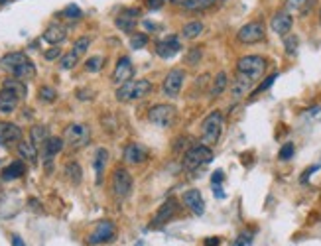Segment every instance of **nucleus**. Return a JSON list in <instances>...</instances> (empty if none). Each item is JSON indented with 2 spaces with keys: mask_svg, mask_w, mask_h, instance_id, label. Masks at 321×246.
<instances>
[{
  "mask_svg": "<svg viewBox=\"0 0 321 246\" xmlns=\"http://www.w3.org/2000/svg\"><path fill=\"white\" fill-rule=\"evenodd\" d=\"M65 38H67V28L61 26V24H52L44 32V39L50 46H59L61 41H65Z\"/></svg>",
  "mask_w": 321,
  "mask_h": 246,
  "instance_id": "412c9836",
  "label": "nucleus"
},
{
  "mask_svg": "<svg viewBox=\"0 0 321 246\" xmlns=\"http://www.w3.org/2000/svg\"><path fill=\"white\" fill-rule=\"evenodd\" d=\"M65 20H79V18H83V12H81V8H79L77 4H67L63 8V12H61Z\"/></svg>",
  "mask_w": 321,
  "mask_h": 246,
  "instance_id": "58836bf2",
  "label": "nucleus"
},
{
  "mask_svg": "<svg viewBox=\"0 0 321 246\" xmlns=\"http://www.w3.org/2000/svg\"><path fill=\"white\" fill-rule=\"evenodd\" d=\"M176 211H178V203H176V199H167L166 203L158 209L154 220H152V227H162L164 222H167V220L176 215Z\"/></svg>",
  "mask_w": 321,
  "mask_h": 246,
  "instance_id": "aec40b11",
  "label": "nucleus"
},
{
  "mask_svg": "<svg viewBox=\"0 0 321 246\" xmlns=\"http://www.w3.org/2000/svg\"><path fill=\"white\" fill-rule=\"evenodd\" d=\"M26 59H28V55L24 52H10L0 59V67H2L6 73H12L14 69H16L20 63H24Z\"/></svg>",
  "mask_w": 321,
  "mask_h": 246,
  "instance_id": "b1692460",
  "label": "nucleus"
},
{
  "mask_svg": "<svg viewBox=\"0 0 321 246\" xmlns=\"http://www.w3.org/2000/svg\"><path fill=\"white\" fill-rule=\"evenodd\" d=\"M61 57V48H50L48 52H44V59H48V61H53V59H59Z\"/></svg>",
  "mask_w": 321,
  "mask_h": 246,
  "instance_id": "a18cd8bd",
  "label": "nucleus"
},
{
  "mask_svg": "<svg viewBox=\"0 0 321 246\" xmlns=\"http://www.w3.org/2000/svg\"><path fill=\"white\" fill-rule=\"evenodd\" d=\"M104 65V57H101V55H93V57H89L87 61H85V69L89 71V73H97V71H101Z\"/></svg>",
  "mask_w": 321,
  "mask_h": 246,
  "instance_id": "e433bc0d",
  "label": "nucleus"
},
{
  "mask_svg": "<svg viewBox=\"0 0 321 246\" xmlns=\"http://www.w3.org/2000/svg\"><path fill=\"white\" fill-rule=\"evenodd\" d=\"M183 81H185V71L183 69H172L167 71L166 79L162 83V93L169 97V99H176L180 95L181 87H183Z\"/></svg>",
  "mask_w": 321,
  "mask_h": 246,
  "instance_id": "6e6552de",
  "label": "nucleus"
},
{
  "mask_svg": "<svg viewBox=\"0 0 321 246\" xmlns=\"http://www.w3.org/2000/svg\"><path fill=\"white\" fill-rule=\"evenodd\" d=\"M63 142L71 148V150H81L91 142V128L87 124L81 122H73L69 124L63 132Z\"/></svg>",
  "mask_w": 321,
  "mask_h": 246,
  "instance_id": "7ed1b4c3",
  "label": "nucleus"
},
{
  "mask_svg": "<svg viewBox=\"0 0 321 246\" xmlns=\"http://www.w3.org/2000/svg\"><path fill=\"white\" fill-rule=\"evenodd\" d=\"M12 246H26V244H24V240L18 234H12Z\"/></svg>",
  "mask_w": 321,
  "mask_h": 246,
  "instance_id": "603ef678",
  "label": "nucleus"
},
{
  "mask_svg": "<svg viewBox=\"0 0 321 246\" xmlns=\"http://www.w3.org/2000/svg\"><path fill=\"white\" fill-rule=\"evenodd\" d=\"M264 71H266V59L262 55H244L237 61V73L248 75L254 81L262 77Z\"/></svg>",
  "mask_w": 321,
  "mask_h": 246,
  "instance_id": "39448f33",
  "label": "nucleus"
},
{
  "mask_svg": "<svg viewBox=\"0 0 321 246\" xmlns=\"http://www.w3.org/2000/svg\"><path fill=\"white\" fill-rule=\"evenodd\" d=\"M183 205L191 211L193 215H203L205 213V201L199 193V189H189L183 193Z\"/></svg>",
  "mask_w": 321,
  "mask_h": 246,
  "instance_id": "a211bd4d",
  "label": "nucleus"
},
{
  "mask_svg": "<svg viewBox=\"0 0 321 246\" xmlns=\"http://www.w3.org/2000/svg\"><path fill=\"white\" fill-rule=\"evenodd\" d=\"M276 79H278V73H274V75H270V77L266 79V81H262V83H260V85H258L256 89H254V91H252V95H258V93L266 91V89H268V87H272V83H274V81H276Z\"/></svg>",
  "mask_w": 321,
  "mask_h": 246,
  "instance_id": "c03bdc74",
  "label": "nucleus"
},
{
  "mask_svg": "<svg viewBox=\"0 0 321 246\" xmlns=\"http://www.w3.org/2000/svg\"><path fill=\"white\" fill-rule=\"evenodd\" d=\"M20 140H22V128L14 122L0 120V146H8V144L20 142Z\"/></svg>",
  "mask_w": 321,
  "mask_h": 246,
  "instance_id": "dca6fc26",
  "label": "nucleus"
},
{
  "mask_svg": "<svg viewBox=\"0 0 321 246\" xmlns=\"http://www.w3.org/2000/svg\"><path fill=\"white\" fill-rule=\"evenodd\" d=\"M294 152H295L294 144H292V142L284 144L282 150H280V160H282V162H288V160H292V158H294Z\"/></svg>",
  "mask_w": 321,
  "mask_h": 246,
  "instance_id": "37998d69",
  "label": "nucleus"
},
{
  "mask_svg": "<svg viewBox=\"0 0 321 246\" xmlns=\"http://www.w3.org/2000/svg\"><path fill=\"white\" fill-rule=\"evenodd\" d=\"M132 187H134V182H132L129 169L116 168L113 171V177H111V189H113L116 199H126L132 193Z\"/></svg>",
  "mask_w": 321,
  "mask_h": 246,
  "instance_id": "0eeeda50",
  "label": "nucleus"
},
{
  "mask_svg": "<svg viewBox=\"0 0 321 246\" xmlns=\"http://www.w3.org/2000/svg\"><path fill=\"white\" fill-rule=\"evenodd\" d=\"M79 61V55H75L73 52L65 53V55H61V59H59V67L63 69V71H69V69H73L75 65H77Z\"/></svg>",
  "mask_w": 321,
  "mask_h": 246,
  "instance_id": "4c0bfd02",
  "label": "nucleus"
},
{
  "mask_svg": "<svg viewBox=\"0 0 321 246\" xmlns=\"http://www.w3.org/2000/svg\"><path fill=\"white\" fill-rule=\"evenodd\" d=\"M292 26H294V20H292V16L288 12H278L272 18V22H270L272 32H276L278 36H288Z\"/></svg>",
  "mask_w": 321,
  "mask_h": 246,
  "instance_id": "6ab92c4d",
  "label": "nucleus"
},
{
  "mask_svg": "<svg viewBox=\"0 0 321 246\" xmlns=\"http://www.w3.org/2000/svg\"><path fill=\"white\" fill-rule=\"evenodd\" d=\"M106 158H109V152L104 148H99L95 152V158H93V166H95V173H97V183H101L104 173V166H106Z\"/></svg>",
  "mask_w": 321,
  "mask_h": 246,
  "instance_id": "c756f323",
  "label": "nucleus"
},
{
  "mask_svg": "<svg viewBox=\"0 0 321 246\" xmlns=\"http://www.w3.org/2000/svg\"><path fill=\"white\" fill-rule=\"evenodd\" d=\"M6 2H10V0H0V4H6Z\"/></svg>",
  "mask_w": 321,
  "mask_h": 246,
  "instance_id": "5fc2aeb1",
  "label": "nucleus"
},
{
  "mask_svg": "<svg viewBox=\"0 0 321 246\" xmlns=\"http://www.w3.org/2000/svg\"><path fill=\"white\" fill-rule=\"evenodd\" d=\"M148 46V36L146 34H132L130 36V48L132 50H142Z\"/></svg>",
  "mask_w": 321,
  "mask_h": 246,
  "instance_id": "ea45409f",
  "label": "nucleus"
},
{
  "mask_svg": "<svg viewBox=\"0 0 321 246\" xmlns=\"http://www.w3.org/2000/svg\"><path fill=\"white\" fill-rule=\"evenodd\" d=\"M36 73H38V71H36V65L32 63V59L28 57L26 61L18 65V67L14 69L10 75H12V77H16V79H20V81H30V79L36 77Z\"/></svg>",
  "mask_w": 321,
  "mask_h": 246,
  "instance_id": "bb28decb",
  "label": "nucleus"
},
{
  "mask_svg": "<svg viewBox=\"0 0 321 246\" xmlns=\"http://www.w3.org/2000/svg\"><path fill=\"white\" fill-rule=\"evenodd\" d=\"M38 99L41 103H53L57 99V91L53 87H50V85H41L38 91Z\"/></svg>",
  "mask_w": 321,
  "mask_h": 246,
  "instance_id": "f704fd0d",
  "label": "nucleus"
},
{
  "mask_svg": "<svg viewBox=\"0 0 321 246\" xmlns=\"http://www.w3.org/2000/svg\"><path fill=\"white\" fill-rule=\"evenodd\" d=\"M2 89H8L10 93H14L20 101H24L28 97V87L24 81H20V79H4V83H2Z\"/></svg>",
  "mask_w": 321,
  "mask_h": 246,
  "instance_id": "cd10ccee",
  "label": "nucleus"
},
{
  "mask_svg": "<svg viewBox=\"0 0 321 246\" xmlns=\"http://www.w3.org/2000/svg\"><path fill=\"white\" fill-rule=\"evenodd\" d=\"M115 233H116V229L111 220H99L97 227H95V231L91 233L89 242L91 244H103V242H109V240L115 238Z\"/></svg>",
  "mask_w": 321,
  "mask_h": 246,
  "instance_id": "9d476101",
  "label": "nucleus"
},
{
  "mask_svg": "<svg viewBox=\"0 0 321 246\" xmlns=\"http://www.w3.org/2000/svg\"><path fill=\"white\" fill-rule=\"evenodd\" d=\"M221 244V240H219L217 236H209V238H205V246H219Z\"/></svg>",
  "mask_w": 321,
  "mask_h": 246,
  "instance_id": "8fccbe9b",
  "label": "nucleus"
},
{
  "mask_svg": "<svg viewBox=\"0 0 321 246\" xmlns=\"http://www.w3.org/2000/svg\"><path fill=\"white\" fill-rule=\"evenodd\" d=\"M24 173H26V166H24V162H22V160H16V162L8 164L6 168L2 169V180H4V182H14V180L22 177Z\"/></svg>",
  "mask_w": 321,
  "mask_h": 246,
  "instance_id": "393cba45",
  "label": "nucleus"
},
{
  "mask_svg": "<svg viewBox=\"0 0 321 246\" xmlns=\"http://www.w3.org/2000/svg\"><path fill=\"white\" fill-rule=\"evenodd\" d=\"M164 2H166V0H146V4H148L150 10H160V8L164 6Z\"/></svg>",
  "mask_w": 321,
  "mask_h": 246,
  "instance_id": "49530a36",
  "label": "nucleus"
},
{
  "mask_svg": "<svg viewBox=\"0 0 321 246\" xmlns=\"http://www.w3.org/2000/svg\"><path fill=\"white\" fill-rule=\"evenodd\" d=\"M223 180H225V175H223V171H221V169H217V171L211 175V183H213V185H221Z\"/></svg>",
  "mask_w": 321,
  "mask_h": 246,
  "instance_id": "de8ad7c7",
  "label": "nucleus"
},
{
  "mask_svg": "<svg viewBox=\"0 0 321 246\" xmlns=\"http://www.w3.org/2000/svg\"><path fill=\"white\" fill-rule=\"evenodd\" d=\"M297 46H299L297 36H286V38H284V48H286V53H288V55H295V53H297Z\"/></svg>",
  "mask_w": 321,
  "mask_h": 246,
  "instance_id": "a19ab883",
  "label": "nucleus"
},
{
  "mask_svg": "<svg viewBox=\"0 0 321 246\" xmlns=\"http://www.w3.org/2000/svg\"><path fill=\"white\" fill-rule=\"evenodd\" d=\"M248 242H250V236L248 234H241V238L234 242V246H246Z\"/></svg>",
  "mask_w": 321,
  "mask_h": 246,
  "instance_id": "09e8293b",
  "label": "nucleus"
},
{
  "mask_svg": "<svg viewBox=\"0 0 321 246\" xmlns=\"http://www.w3.org/2000/svg\"><path fill=\"white\" fill-rule=\"evenodd\" d=\"M227 87H229V77H227V73H225V71H221L217 77H215V81H213V87H211V97H213V99L221 97L223 93L227 91Z\"/></svg>",
  "mask_w": 321,
  "mask_h": 246,
  "instance_id": "473e14b6",
  "label": "nucleus"
},
{
  "mask_svg": "<svg viewBox=\"0 0 321 246\" xmlns=\"http://www.w3.org/2000/svg\"><path fill=\"white\" fill-rule=\"evenodd\" d=\"M148 158H150L148 148L138 142H132L124 148V162H126V164L140 166V164H144V162H148Z\"/></svg>",
  "mask_w": 321,
  "mask_h": 246,
  "instance_id": "ddd939ff",
  "label": "nucleus"
},
{
  "mask_svg": "<svg viewBox=\"0 0 321 246\" xmlns=\"http://www.w3.org/2000/svg\"><path fill=\"white\" fill-rule=\"evenodd\" d=\"M18 155L24 160V162H28V164H38V148L34 146V144L30 142V140H20V144H18Z\"/></svg>",
  "mask_w": 321,
  "mask_h": 246,
  "instance_id": "a878e982",
  "label": "nucleus"
},
{
  "mask_svg": "<svg viewBox=\"0 0 321 246\" xmlns=\"http://www.w3.org/2000/svg\"><path fill=\"white\" fill-rule=\"evenodd\" d=\"M89 46H91V38L81 36V38H77L75 41H73V50H71V52L81 57V55H85V52L89 50Z\"/></svg>",
  "mask_w": 321,
  "mask_h": 246,
  "instance_id": "c9c22d12",
  "label": "nucleus"
},
{
  "mask_svg": "<svg viewBox=\"0 0 321 246\" xmlns=\"http://www.w3.org/2000/svg\"><path fill=\"white\" fill-rule=\"evenodd\" d=\"M223 126H225V117L221 110H213L207 115L205 120L201 122V140L205 142V146L211 148L221 140Z\"/></svg>",
  "mask_w": 321,
  "mask_h": 246,
  "instance_id": "f03ea898",
  "label": "nucleus"
},
{
  "mask_svg": "<svg viewBox=\"0 0 321 246\" xmlns=\"http://www.w3.org/2000/svg\"><path fill=\"white\" fill-rule=\"evenodd\" d=\"M311 0H286V8L290 12H299V14H306V10L309 8Z\"/></svg>",
  "mask_w": 321,
  "mask_h": 246,
  "instance_id": "72a5a7b5",
  "label": "nucleus"
},
{
  "mask_svg": "<svg viewBox=\"0 0 321 246\" xmlns=\"http://www.w3.org/2000/svg\"><path fill=\"white\" fill-rule=\"evenodd\" d=\"M201 57H203V52H201V48H191L187 55H185V63L195 67V65L201 61Z\"/></svg>",
  "mask_w": 321,
  "mask_h": 246,
  "instance_id": "79ce46f5",
  "label": "nucleus"
},
{
  "mask_svg": "<svg viewBox=\"0 0 321 246\" xmlns=\"http://www.w3.org/2000/svg\"><path fill=\"white\" fill-rule=\"evenodd\" d=\"M181 52V41L176 36H167L166 39L156 43V53L162 59H172L174 55H178Z\"/></svg>",
  "mask_w": 321,
  "mask_h": 246,
  "instance_id": "2eb2a0df",
  "label": "nucleus"
},
{
  "mask_svg": "<svg viewBox=\"0 0 321 246\" xmlns=\"http://www.w3.org/2000/svg\"><path fill=\"white\" fill-rule=\"evenodd\" d=\"M203 30H205V28H203V22L195 20V22H189V24H185V26L181 28V36L185 39H195L203 34Z\"/></svg>",
  "mask_w": 321,
  "mask_h": 246,
  "instance_id": "2f4dec72",
  "label": "nucleus"
},
{
  "mask_svg": "<svg viewBox=\"0 0 321 246\" xmlns=\"http://www.w3.org/2000/svg\"><path fill=\"white\" fill-rule=\"evenodd\" d=\"M264 36H266V32H264V24L262 22H248V24H244L239 30L237 39L241 43H258V41L264 39Z\"/></svg>",
  "mask_w": 321,
  "mask_h": 246,
  "instance_id": "1a4fd4ad",
  "label": "nucleus"
},
{
  "mask_svg": "<svg viewBox=\"0 0 321 246\" xmlns=\"http://www.w3.org/2000/svg\"><path fill=\"white\" fill-rule=\"evenodd\" d=\"M130 79H134V65H132V61H130V57H120L118 59V63H116L115 67V73H113V83L115 85H124L126 81H130Z\"/></svg>",
  "mask_w": 321,
  "mask_h": 246,
  "instance_id": "f8f14e48",
  "label": "nucleus"
},
{
  "mask_svg": "<svg viewBox=\"0 0 321 246\" xmlns=\"http://www.w3.org/2000/svg\"><path fill=\"white\" fill-rule=\"evenodd\" d=\"M315 169H317V166H311V168H308V169H306V173H304V177H302V182H304V183L308 182V177H309V175H311V173H313V171H315Z\"/></svg>",
  "mask_w": 321,
  "mask_h": 246,
  "instance_id": "3c124183",
  "label": "nucleus"
},
{
  "mask_svg": "<svg viewBox=\"0 0 321 246\" xmlns=\"http://www.w3.org/2000/svg\"><path fill=\"white\" fill-rule=\"evenodd\" d=\"M319 22H321V10H319Z\"/></svg>",
  "mask_w": 321,
  "mask_h": 246,
  "instance_id": "6e6d98bb",
  "label": "nucleus"
},
{
  "mask_svg": "<svg viewBox=\"0 0 321 246\" xmlns=\"http://www.w3.org/2000/svg\"><path fill=\"white\" fill-rule=\"evenodd\" d=\"M140 10L138 8H126V10H122L120 16H116L115 24L116 28L120 30V32H124V34H132L134 30H136V22H138V16H140Z\"/></svg>",
  "mask_w": 321,
  "mask_h": 246,
  "instance_id": "9b49d317",
  "label": "nucleus"
},
{
  "mask_svg": "<svg viewBox=\"0 0 321 246\" xmlns=\"http://www.w3.org/2000/svg\"><path fill=\"white\" fill-rule=\"evenodd\" d=\"M148 118L158 128H169V126H174V122L178 118V110L174 104H154L148 113Z\"/></svg>",
  "mask_w": 321,
  "mask_h": 246,
  "instance_id": "423d86ee",
  "label": "nucleus"
},
{
  "mask_svg": "<svg viewBox=\"0 0 321 246\" xmlns=\"http://www.w3.org/2000/svg\"><path fill=\"white\" fill-rule=\"evenodd\" d=\"M213 160V150L205 146V144H199V146H193L189 148L185 155H183V168L187 171H195L199 169L201 166H205Z\"/></svg>",
  "mask_w": 321,
  "mask_h": 246,
  "instance_id": "20e7f679",
  "label": "nucleus"
},
{
  "mask_svg": "<svg viewBox=\"0 0 321 246\" xmlns=\"http://www.w3.org/2000/svg\"><path fill=\"white\" fill-rule=\"evenodd\" d=\"M213 191H215V197H219V199H223V197H225V193L221 191V185H213Z\"/></svg>",
  "mask_w": 321,
  "mask_h": 246,
  "instance_id": "864d4df0",
  "label": "nucleus"
},
{
  "mask_svg": "<svg viewBox=\"0 0 321 246\" xmlns=\"http://www.w3.org/2000/svg\"><path fill=\"white\" fill-rule=\"evenodd\" d=\"M63 146H65L63 138H57V136H50L44 142V146H41V160H44V164H46L48 169H50V164H52L53 158L63 150Z\"/></svg>",
  "mask_w": 321,
  "mask_h": 246,
  "instance_id": "4468645a",
  "label": "nucleus"
},
{
  "mask_svg": "<svg viewBox=\"0 0 321 246\" xmlns=\"http://www.w3.org/2000/svg\"><path fill=\"white\" fill-rule=\"evenodd\" d=\"M63 173L73 185H79L81 180H83V169H81V166H79L77 162H67L63 168Z\"/></svg>",
  "mask_w": 321,
  "mask_h": 246,
  "instance_id": "7c9ffc66",
  "label": "nucleus"
},
{
  "mask_svg": "<svg viewBox=\"0 0 321 246\" xmlns=\"http://www.w3.org/2000/svg\"><path fill=\"white\" fill-rule=\"evenodd\" d=\"M169 4L180 6L183 10H191V12H199V10H207L215 4V0H169Z\"/></svg>",
  "mask_w": 321,
  "mask_h": 246,
  "instance_id": "5701e85b",
  "label": "nucleus"
},
{
  "mask_svg": "<svg viewBox=\"0 0 321 246\" xmlns=\"http://www.w3.org/2000/svg\"><path fill=\"white\" fill-rule=\"evenodd\" d=\"M48 138H50L48 126H44V124H34V126L30 128V142L34 144L36 148H41Z\"/></svg>",
  "mask_w": 321,
  "mask_h": 246,
  "instance_id": "c85d7f7f",
  "label": "nucleus"
},
{
  "mask_svg": "<svg viewBox=\"0 0 321 246\" xmlns=\"http://www.w3.org/2000/svg\"><path fill=\"white\" fill-rule=\"evenodd\" d=\"M22 103L14 93H10L8 89H0V113L2 115H10L18 108V104Z\"/></svg>",
  "mask_w": 321,
  "mask_h": 246,
  "instance_id": "4be33fe9",
  "label": "nucleus"
},
{
  "mask_svg": "<svg viewBox=\"0 0 321 246\" xmlns=\"http://www.w3.org/2000/svg\"><path fill=\"white\" fill-rule=\"evenodd\" d=\"M154 91L152 81L148 79H130L124 85H120L116 89V101L120 103H129V101H140L144 97H148L150 93Z\"/></svg>",
  "mask_w": 321,
  "mask_h": 246,
  "instance_id": "f257e3e1",
  "label": "nucleus"
},
{
  "mask_svg": "<svg viewBox=\"0 0 321 246\" xmlns=\"http://www.w3.org/2000/svg\"><path fill=\"white\" fill-rule=\"evenodd\" d=\"M256 81L254 79H250L248 75H243V73H237V79L232 81L231 85V95L232 99H243L244 95H248V93L252 91V85H254Z\"/></svg>",
  "mask_w": 321,
  "mask_h": 246,
  "instance_id": "f3484780",
  "label": "nucleus"
}]
</instances>
